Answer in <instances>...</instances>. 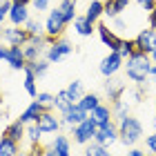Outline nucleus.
I'll return each instance as SVG.
<instances>
[{
  "label": "nucleus",
  "mask_w": 156,
  "mask_h": 156,
  "mask_svg": "<svg viewBox=\"0 0 156 156\" xmlns=\"http://www.w3.org/2000/svg\"><path fill=\"white\" fill-rule=\"evenodd\" d=\"M152 56L150 54H145V51H136V54H132L129 58H125V74L127 78H129L132 83H136V85H143L147 78H150L152 74Z\"/></svg>",
  "instance_id": "obj_1"
},
{
  "label": "nucleus",
  "mask_w": 156,
  "mask_h": 156,
  "mask_svg": "<svg viewBox=\"0 0 156 156\" xmlns=\"http://www.w3.org/2000/svg\"><path fill=\"white\" fill-rule=\"evenodd\" d=\"M140 138H143V125L136 116L127 114L125 118L118 120V140L125 147H134Z\"/></svg>",
  "instance_id": "obj_2"
},
{
  "label": "nucleus",
  "mask_w": 156,
  "mask_h": 156,
  "mask_svg": "<svg viewBox=\"0 0 156 156\" xmlns=\"http://www.w3.org/2000/svg\"><path fill=\"white\" fill-rule=\"evenodd\" d=\"M96 120L91 118V116H87L85 120H80L78 125H74L72 127V136H74V143H78V145H87V143H91L94 140V136H96Z\"/></svg>",
  "instance_id": "obj_3"
},
{
  "label": "nucleus",
  "mask_w": 156,
  "mask_h": 156,
  "mask_svg": "<svg viewBox=\"0 0 156 156\" xmlns=\"http://www.w3.org/2000/svg\"><path fill=\"white\" fill-rule=\"evenodd\" d=\"M67 25H69V23L65 20L62 11L56 7V9L49 11V16H47V20H45V34H47V36H51V38H60Z\"/></svg>",
  "instance_id": "obj_4"
},
{
  "label": "nucleus",
  "mask_w": 156,
  "mask_h": 156,
  "mask_svg": "<svg viewBox=\"0 0 156 156\" xmlns=\"http://www.w3.org/2000/svg\"><path fill=\"white\" fill-rule=\"evenodd\" d=\"M96 143H101L105 147H109V145H114L116 140H118V123H105V125H98L96 127V136H94Z\"/></svg>",
  "instance_id": "obj_5"
},
{
  "label": "nucleus",
  "mask_w": 156,
  "mask_h": 156,
  "mask_svg": "<svg viewBox=\"0 0 156 156\" xmlns=\"http://www.w3.org/2000/svg\"><path fill=\"white\" fill-rule=\"evenodd\" d=\"M123 62L125 58L120 56L118 51H112L109 56H105V58L101 60V65H98V72H101L105 78H109V76H116L120 69H123Z\"/></svg>",
  "instance_id": "obj_6"
},
{
  "label": "nucleus",
  "mask_w": 156,
  "mask_h": 156,
  "mask_svg": "<svg viewBox=\"0 0 156 156\" xmlns=\"http://www.w3.org/2000/svg\"><path fill=\"white\" fill-rule=\"evenodd\" d=\"M36 125L40 127V132H42V134H58L60 125H62V120H60V118H56V114H54L51 109H45V112H42V114L38 116Z\"/></svg>",
  "instance_id": "obj_7"
},
{
  "label": "nucleus",
  "mask_w": 156,
  "mask_h": 156,
  "mask_svg": "<svg viewBox=\"0 0 156 156\" xmlns=\"http://www.w3.org/2000/svg\"><path fill=\"white\" fill-rule=\"evenodd\" d=\"M2 40L7 45H27V40H29V31L25 29V27H18V25H11L2 29Z\"/></svg>",
  "instance_id": "obj_8"
},
{
  "label": "nucleus",
  "mask_w": 156,
  "mask_h": 156,
  "mask_svg": "<svg viewBox=\"0 0 156 156\" xmlns=\"http://www.w3.org/2000/svg\"><path fill=\"white\" fill-rule=\"evenodd\" d=\"M72 51H74L72 42H67L65 38H58V40H56L51 47H47V60H49V62L54 65V62H58L60 58H65V56H69Z\"/></svg>",
  "instance_id": "obj_9"
},
{
  "label": "nucleus",
  "mask_w": 156,
  "mask_h": 156,
  "mask_svg": "<svg viewBox=\"0 0 156 156\" xmlns=\"http://www.w3.org/2000/svg\"><path fill=\"white\" fill-rule=\"evenodd\" d=\"M136 47H138V51H145V54H152L154 49H156V29H143L138 34L136 38Z\"/></svg>",
  "instance_id": "obj_10"
},
{
  "label": "nucleus",
  "mask_w": 156,
  "mask_h": 156,
  "mask_svg": "<svg viewBox=\"0 0 156 156\" xmlns=\"http://www.w3.org/2000/svg\"><path fill=\"white\" fill-rule=\"evenodd\" d=\"M105 94H107L109 103H116L118 98H123V94H125V83L116 76L105 78Z\"/></svg>",
  "instance_id": "obj_11"
},
{
  "label": "nucleus",
  "mask_w": 156,
  "mask_h": 156,
  "mask_svg": "<svg viewBox=\"0 0 156 156\" xmlns=\"http://www.w3.org/2000/svg\"><path fill=\"white\" fill-rule=\"evenodd\" d=\"M96 31H98V36H101L103 45H107V47H109V51H118V49H120V42H123V38H118L107 25H103V23H101V25H96Z\"/></svg>",
  "instance_id": "obj_12"
},
{
  "label": "nucleus",
  "mask_w": 156,
  "mask_h": 156,
  "mask_svg": "<svg viewBox=\"0 0 156 156\" xmlns=\"http://www.w3.org/2000/svg\"><path fill=\"white\" fill-rule=\"evenodd\" d=\"M89 116V112H85L80 105H72V107H69L65 114H62V125H67V127H74V125H78L80 123V120H85Z\"/></svg>",
  "instance_id": "obj_13"
},
{
  "label": "nucleus",
  "mask_w": 156,
  "mask_h": 156,
  "mask_svg": "<svg viewBox=\"0 0 156 156\" xmlns=\"http://www.w3.org/2000/svg\"><path fill=\"white\" fill-rule=\"evenodd\" d=\"M11 69H25L27 58H25V49L20 45H9V58H7Z\"/></svg>",
  "instance_id": "obj_14"
},
{
  "label": "nucleus",
  "mask_w": 156,
  "mask_h": 156,
  "mask_svg": "<svg viewBox=\"0 0 156 156\" xmlns=\"http://www.w3.org/2000/svg\"><path fill=\"white\" fill-rule=\"evenodd\" d=\"M27 20H29V9H27V5H13V2H11L9 23H11V25H18V27H25Z\"/></svg>",
  "instance_id": "obj_15"
},
{
  "label": "nucleus",
  "mask_w": 156,
  "mask_h": 156,
  "mask_svg": "<svg viewBox=\"0 0 156 156\" xmlns=\"http://www.w3.org/2000/svg\"><path fill=\"white\" fill-rule=\"evenodd\" d=\"M42 112H45V107H42V105L38 103V101H31L29 103V107H27L23 114H20V118L18 120H23L25 125H29V123H36L38 120V116L42 114Z\"/></svg>",
  "instance_id": "obj_16"
},
{
  "label": "nucleus",
  "mask_w": 156,
  "mask_h": 156,
  "mask_svg": "<svg viewBox=\"0 0 156 156\" xmlns=\"http://www.w3.org/2000/svg\"><path fill=\"white\" fill-rule=\"evenodd\" d=\"M5 136H9L13 140H18V143H23V138H25V134H27V125L23 123V120H13V123H9L5 127Z\"/></svg>",
  "instance_id": "obj_17"
},
{
  "label": "nucleus",
  "mask_w": 156,
  "mask_h": 156,
  "mask_svg": "<svg viewBox=\"0 0 156 156\" xmlns=\"http://www.w3.org/2000/svg\"><path fill=\"white\" fill-rule=\"evenodd\" d=\"M89 116L96 120V125H105V123H112V120H114V112H112L109 105H103L101 103L94 112H89Z\"/></svg>",
  "instance_id": "obj_18"
},
{
  "label": "nucleus",
  "mask_w": 156,
  "mask_h": 156,
  "mask_svg": "<svg viewBox=\"0 0 156 156\" xmlns=\"http://www.w3.org/2000/svg\"><path fill=\"white\" fill-rule=\"evenodd\" d=\"M51 147L56 150L58 156H72V140L65 134H56L54 140H51Z\"/></svg>",
  "instance_id": "obj_19"
},
{
  "label": "nucleus",
  "mask_w": 156,
  "mask_h": 156,
  "mask_svg": "<svg viewBox=\"0 0 156 156\" xmlns=\"http://www.w3.org/2000/svg\"><path fill=\"white\" fill-rule=\"evenodd\" d=\"M74 29H76V34H80V36H91V34L96 31V23H91L87 16H80V18L76 16Z\"/></svg>",
  "instance_id": "obj_20"
},
{
  "label": "nucleus",
  "mask_w": 156,
  "mask_h": 156,
  "mask_svg": "<svg viewBox=\"0 0 156 156\" xmlns=\"http://www.w3.org/2000/svg\"><path fill=\"white\" fill-rule=\"evenodd\" d=\"M20 152V143L9 136H0V156H16Z\"/></svg>",
  "instance_id": "obj_21"
},
{
  "label": "nucleus",
  "mask_w": 156,
  "mask_h": 156,
  "mask_svg": "<svg viewBox=\"0 0 156 156\" xmlns=\"http://www.w3.org/2000/svg\"><path fill=\"white\" fill-rule=\"evenodd\" d=\"M85 16H87L91 23H98V18L105 16V5H103V0H91V2L87 5Z\"/></svg>",
  "instance_id": "obj_22"
},
{
  "label": "nucleus",
  "mask_w": 156,
  "mask_h": 156,
  "mask_svg": "<svg viewBox=\"0 0 156 156\" xmlns=\"http://www.w3.org/2000/svg\"><path fill=\"white\" fill-rule=\"evenodd\" d=\"M23 72H25V91H27V94H29L31 98H36V96H38V89H36V80H38V76L34 74V69H29V67H25Z\"/></svg>",
  "instance_id": "obj_23"
},
{
  "label": "nucleus",
  "mask_w": 156,
  "mask_h": 156,
  "mask_svg": "<svg viewBox=\"0 0 156 156\" xmlns=\"http://www.w3.org/2000/svg\"><path fill=\"white\" fill-rule=\"evenodd\" d=\"M72 105H76V103L72 101V96L67 94V89H60L58 94H56V109H58L60 114H65Z\"/></svg>",
  "instance_id": "obj_24"
},
{
  "label": "nucleus",
  "mask_w": 156,
  "mask_h": 156,
  "mask_svg": "<svg viewBox=\"0 0 156 156\" xmlns=\"http://www.w3.org/2000/svg\"><path fill=\"white\" fill-rule=\"evenodd\" d=\"M58 9L62 11V16H65L67 23H74L76 20V0H60Z\"/></svg>",
  "instance_id": "obj_25"
},
{
  "label": "nucleus",
  "mask_w": 156,
  "mask_h": 156,
  "mask_svg": "<svg viewBox=\"0 0 156 156\" xmlns=\"http://www.w3.org/2000/svg\"><path fill=\"white\" fill-rule=\"evenodd\" d=\"M85 156H114L109 152V147H105V145H101V143H87L85 145Z\"/></svg>",
  "instance_id": "obj_26"
},
{
  "label": "nucleus",
  "mask_w": 156,
  "mask_h": 156,
  "mask_svg": "<svg viewBox=\"0 0 156 156\" xmlns=\"http://www.w3.org/2000/svg\"><path fill=\"white\" fill-rule=\"evenodd\" d=\"M78 105H80L85 112H94L98 105H101V98H98V94H83V98L78 101Z\"/></svg>",
  "instance_id": "obj_27"
},
{
  "label": "nucleus",
  "mask_w": 156,
  "mask_h": 156,
  "mask_svg": "<svg viewBox=\"0 0 156 156\" xmlns=\"http://www.w3.org/2000/svg\"><path fill=\"white\" fill-rule=\"evenodd\" d=\"M112 112H114V118H125L127 114H129V101H125V96L123 98H118L116 103H112Z\"/></svg>",
  "instance_id": "obj_28"
},
{
  "label": "nucleus",
  "mask_w": 156,
  "mask_h": 156,
  "mask_svg": "<svg viewBox=\"0 0 156 156\" xmlns=\"http://www.w3.org/2000/svg\"><path fill=\"white\" fill-rule=\"evenodd\" d=\"M49 65H51V62H49L47 58H45V60H42V58H40V60H34V62H27V65H25V67H29V69H34V74H36V76L40 78V76H45V74H47V69H49Z\"/></svg>",
  "instance_id": "obj_29"
},
{
  "label": "nucleus",
  "mask_w": 156,
  "mask_h": 156,
  "mask_svg": "<svg viewBox=\"0 0 156 156\" xmlns=\"http://www.w3.org/2000/svg\"><path fill=\"white\" fill-rule=\"evenodd\" d=\"M25 29L29 31V38H31V36H45V25H40V20L29 18V20L25 23Z\"/></svg>",
  "instance_id": "obj_30"
},
{
  "label": "nucleus",
  "mask_w": 156,
  "mask_h": 156,
  "mask_svg": "<svg viewBox=\"0 0 156 156\" xmlns=\"http://www.w3.org/2000/svg\"><path fill=\"white\" fill-rule=\"evenodd\" d=\"M65 89H67V94L72 96V101H74V103H78V101L83 98V94H85V91H83V83H80V80H74V83H69Z\"/></svg>",
  "instance_id": "obj_31"
},
{
  "label": "nucleus",
  "mask_w": 156,
  "mask_h": 156,
  "mask_svg": "<svg viewBox=\"0 0 156 156\" xmlns=\"http://www.w3.org/2000/svg\"><path fill=\"white\" fill-rule=\"evenodd\" d=\"M25 138L29 140V143H40V138H42V132H40V127L36 123H29L27 125V134H25Z\"/></svg>",
  "instance_id": "obj_32"
},
{
  "label": "nucleus",
  "mask_w": 156,
  "mask_h": 156,
  "mask_svg": "<svg viewBox=\"0 0 156 156\" xmlns=\"http://www.w3.org/2000/svg\"><path fill=\"white\" fill-rule=\"evenodd\" d=\"M36 101H38L45 109H54V107H56V96H54V94H47V91H38Z\"/></svg>",
  "instance_id": "obj_33"
},
{
  "label": "nucleus",
  "mask_w": 156,
  "mask_h": 156,
  "mask_svg": "<svg viewBox=\"0 0 156 156\" xmlns=\"http://www.w3.org/2000/svg\"><path fill=\"white\" fill-rule=\"evenodd\" d=\"M138 51V47H136V40H123L120 42V49H118V54L123 56V58H129L132 54H136Z\"/></svg>",
  "instance_id": "obj_34"
},
{
  "label": "nucleus",
  "mask_w": 156,
  "mask_h": 156,
  "mask_svg": "<svg viewBox=\"0 0 156 156\" xmlns=\"http://www.w3.org/2000/svg\"><path fill=\"white\" fill-rule=\"evenodd\" d=\"M105 16H107V18H116L118 16V13H120V9H118V5L114 2V0H105Z\"/></svg>",
  "instance_id": "obj_35"
},
{
  "label": "nucleus",
  "mask_w": 156,
  "mask_h": 156,
  "mask_svg": "<svg viewBox=\"0 0 156 156\" xmlns=\"http://www.w3.org/2000/svg\"><path fill=\"white\" fill-rule=\"evenodd\" d=\"M9 11H11V0H2L0 2V25L9 20Z\"/></svg>",
  "instance_id": "obj_36"
},
{
  "label": "nucleus",
  "mask_w": 156,
  "mask_h": 156,
  "mask_svg": "<svg viewBox=\"0 0 156 156\" xmlns=\"http://www.w3.org/2000/svg\"><path fill=\"white\" fill-rule=\"evenodd\" d=\"M45 150H47L45 145H40V143H34V145L29 147V156H45Z\"/></svg>",
  "instance_id": "obj_37"
},
{
  "label": "nucleus",
  "mask_w": 156,
  "mask_h": 156,
  "mask_svg": "<svg viewBox=\"0 0 156 156\" xmlns=\"http://www.w3.org/2000/svg\"><path fill=\"white\" fill-rule=\"evenodd\" d=\"M145 145H147V150H150L152 154H156V132L152 134V136H147V140H145Z\"/></svg>",
  "instance_id": "obj_38"
},
{
  "label": "nucleus",
  "mask_w": 156,
  "mask_h": 156,
  "mask_svg": "<svg viewBox=\"0 0 156 156\" xmlns=\"http://www.w3.org/2000/svg\"><path fill=\"white\" fill-rule=\"evenodd\" d=\"M136 2H138L140 7H143L145 11H152L154 7H156V0H136Z\"/></svg>",
  "instance_id": "obj_39"
},
{
  "label": "nucleus",
  "mask_w": 156,
  "mask_h": 156,
  "mask_svg": "<svg viewBox=\"0 0 156 156\" xmlns=\"http://www.w3.org/2000/svg\"><path fill=\"white\" fill-rule=\"evenodd\" d=\"M31 5L36 7V11H45L49 7V0H31Z\"/></svg>",
  "instance_id": "obj_40"
},
{
  "label": "nucleus",
  "mask_w": 156,
  "mask_h": 156,
  "mask_svg": "<svg viewBox=\"0 0 156 156\" xmlns=\"http://www.w3.org/2000/svg\"><path fill=\"white\" fill-rule=\"evenodd\" d=\"M147 20H150V27L152 29H156V7L150 11V16H147Z\"/></svg>",
  "instance_id": "obj_41"
},
{
  "label": "nucleus",
  "mask_w": 156,
  "mask_h": 156,
  "mask_svg": "<svg viewBox=\"0 0 156 156\" xmlns=\"http://www.w3.org/2000/svg\"><path fill=\"white\" fill-rule=\"evenodd\" d=\"M114 2L118 5V9H120V11H125L127 7H129V0H114Z\"/></svg>",
  "instance_id": "obj_42"
},
{
  "label": "nucleus",
  "mask_w": 156,
  "mask_h": 156,
  "mask_svg": "<svg viewBox=\"0 0 156 156\" xmlns=\"http://www.w3.org/2000/svg\"><path fill=\"white\" fill-rule=\"evenodd\" d=\"M9 58V47H0V60H7Z\"/></svg>",
  "instance_id": "obj_43"
},
{
  "label": "nucleus",
  "mask_w": 156,
  "mask_h": 156,
  "mask_svg": "<svg viewBox=\"0 0 156 156\" xmlns=\"http://www.w3.org/2000/svg\"><path fill=\"white\" fill-rule=\"evenodd\" d=\"M127 156H147L143 150H136V147H134V150H129V154H127Z\"/></svg>",
  "instance_id": "obj_44"
},
{
  "label": "nucleus",
  "mask_w": 156,
  "mask_h": 156,
  "mask_svg": "<svg viewBox=\"0 0 156 156\" xmlns=\"http://www.w3.org/2000/svg\"><path fill=\"white\" fill-rule=\"evenodd\" d=\"M45 156H58V154H56V150H54V147H51V145H49V147H47V150H45Z\"/></svg>",
  "instance_id": "obj_45"
},
{
  "label": "nucleus",
  "mask_w": 156,
  "mask_h": 156,
  "mask_svg": "<svg viewBox=\"0 0 156 156\" xmlns=\"http://www.w3.org/2000/svg\"><path fill=\"white\" fill-rule=\"evenodd\" d=\"M150 78H152V83L156 85V62L152 65V74H150Z\"/></svg>",
  "instance_id": "obj_46"
},
{
  "label": "nucleus",
  "mask_w": 156,
  "mask_h": 156,
  "mask_svg": "<svg viewBox=\"0 0 156 156\" xmlns=\"http://www.w3.org/2000/svg\"><path fill=\"white\" fill-rule=\"evenodd\" d=\"M11 2H13V5H29L31 0H11Z\"/></svg>",
  "instance_id": "obj_47"
},
{
  "label": "nucleus",
  "mask_w": 156,
  "mask_h": 156,
  "mask_svg": "<svg viewBox=\"0 0 156 156\" xmlns=\"http://www.w3.org/2000/svg\"><path fill=\"white\" fill-rule=\"evenodd\" d=\"M16 156H29V152H23V150H20V152H18Z\"/></svg>",
  "instance_id": "obj_48"
},
{
  "label": "nucleus",
  "mask_w": 156,
  "mask_h": 156,
  "mask_svg": "<svg viewBox=\"0 0 156 156\" xmlns=\"http://www.w3.org/2000/svg\"><path fill=\"white\" fill-rule=\"evenodd\" d=\"M150 56H152V62H156V49H154V51H152Z\"/></svg>",
  "instance_id": "obj_49"
},
{
  "label": "nucleus",
  "mask_w": 156,
  "mask_h": 156,
  "mask_svg": "<svg viewBox=\"0 0 156 156\" xmlns=\"http://www.w3.org/2000/svg\"><path fill=\"white\" fill-rule=\"evenodd\" d=\"M152 127H154V132H156V116L152 118Z\"/></svg>",
  "instance_id": "obj_50"
},
{
  "label": "nucleus",
  "mask_w": 156,
  "mask_h": 156,
  "mask_svg": "<svg viewBox=\"0 0 156 156\" xmlns=\"http://www.w3.org/2000/svg\"><path fill=\"white\" fill-rule=\"evenodd\" d=\"M0 40H2V29H0Z\"/></svg>",
  "instance_id": "obj_51"
},
{
  "label": "nucleus",
  "mask_w": 156,
  "mask_h": 156,
  "mask_svg": "<svg viewBox=\"0 0 156 156\" xmlns=\"http://www.w3.org/2000/svg\"><path fill=\"white\" fill-rule=\"evenodd\" d=\"M154 107H156V101H154Z\"/></svg>",
  "instance_id": "obj_52"
}]
</instances>
